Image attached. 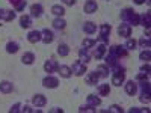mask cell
Returning <instances> with one entry per match:
<instances>
[{"instance_id":"cell-19","label":"cell","mask_w":151,"mask_h":113,"mask_svg":"<svg viewBox=\"0 0 151 113\" xmlns=\"http://www.w3.org/2000/svg\"><path fill=\"white\" fill-rule=\"evenodd\" d=\"M14 91V86H12V83L11 82H2L0 83V92H3V94H9V92H12Z\"/></svg>"},{"instance_id":"cell-46","label":"cell","mask_w":151,"mask_h":113,"mask_svg":"<svg viewBox=\"0 0 151 113\" xmlns=\"http://www.w3.org/2000/svg\"><path fill=\"white\" fill-rule=\"evenodd\" d=\"M21 112H27V113H29V112H33V110H32V109H30L29 106H24V107L21 109Z\"/></svg>"},{"instance_id":"cell-10","label":"cell","mask_w":151,"mask_h":113,"mask_svg":"<svg viewBox=\"0 0 151 113\" xmlns=\"http://www.w3.org/2000/svg\"><path fill=\"white\" fill-rule=\"evenodd\" d=\"M59 68V65H58V62L56 60H53V59H50V60H47L45 64H44V69H45V72H48V74H52V72H55L56 69Z\"/></svg>"},{"instance_id":"cell-36","label":"cell","mask_w":151,"mask_h":113,"mask_svg":"<svg viewBox=\"0 0 151 113\" xmlns=\"http://www.w3.org/2000/svg\"><path fill=\"white\" fill-rule=\"evenodd\" d=\"M139 87H141V91H142V94L144 92H150V82H147V80H144L141 84H139Z\"/></svg>"},{"instance_id":"cell-11","label":"cell","mask_w":151,"mask_h":113,"mask_svg":"<svg viewBox=\"0 0 151 113\" xmlns=\"http://www.w3.org/2000/svg\"><path fill=\"white\" fill-rule=\"evenodd\" d=\"M41 38H42V33H41L40 30H32V32L27 35V41L32 42V44H36V42L41 41Z\"/></svg>"},{"instance_id":"cell-5","label":"cell","mask_w":151,"mask_h":113,"mask_svg":"<svg viewBox=\"0 0 151 113\" xmlns=\"http://www.w3.org/2000/svg\"><path fill=\"white\" fill-rule=\"evenodd\" d=\"M42 84H44L45 87H48V89H55V87H58V84H59V80H58L56 77H53V75L48 74L47 77H44Z\"/></svg>"},{"instance_id":"cell-18","label":"cell","mask_w":151,"mask_h":113,"mask_svg":"<svg viewBox=\"0 0 151 113\" xmlns=\"http://www.w3.org/2000/svg\"><path fill=\"white\" fill-rule=\"evenodd\" d=\"M104 53H106V45H104V44H100V45H97V48H95L94 57H95L97 60H100V59L104 57Z\"/></svg>"},{"instance_id":"cell-44","label":"cell","mask_w":151,"mask_h":113,"mask_svg":"<svg viewBox=\"0 0 151 113\" xmlns=\"http://www.w3.org/2000/svg\"><path fill=\"white\" fill-rule=\"evenodd\" d=\"M65 5H68V6H73V5H76V0H62Z\"/></svg>"},{"instance_id":"cell-30","label":"cell","mask_w":151,"mask_h":113,"mask_svg":"<svg viewBox=\"0 0 151 113\" xmlns=\"http://www.w3.org/2000/svg\"><path fill=\"white\" fill-rule=\"evenodd\" d=\"M52 14H55V15H58V17H62L65 14V9L62 8L60 5H55L53 8H52Z\"/></svg>"},{"instance_id":"cell-28","label":"cell","mask_w":151,"mask_h":113,"mask_svg":"<svg viewBox=\"0 0 151 113\" xmlns=\"http://www.w3.org/2000/svg\"><path fill=\"white\" fill-rule=\"evenodd\" d=\"M14 18H15V12H14V11L6 9V11L3 12V17H2V20H3V21H12Z\"/></svg>"},{"instance_id":"cell-40","label":"cell","mask_w":151,"mask_h":113,"mask_svg":"<svg viewBox=\"0 0 151 113\" xmlns=\"http://www.w3.org/2000/svg\"><path fill=\"white\" fill-rule=\"evenodd\" d=\"M147 79H148V72H144V71L136 75V80H139V82H144V80H147Z\"/></svg>"},{"instance_id":"cell-45","label":"cell","mask_w":151,"mask_h":113,"mask_svg":"<svg viewBox=\"0 0 151 113\" xmlns=\"http://www.w3.org/2000/svg\"><path fill=\"white\" fill-rule=\"evenodd\" d=\"M141 71H144V72H150V65L147 64V65H142L141 67Z\"/></svg>"},{"instance_id":"cell-6","label":"cell","mask_w":151,"mask_h":113,"mask_svg":"<svg viewBox=\"0 0 151 113\" xmlns=\"http://www.w3.org/2000/svg\"><path fill=\"white\" fill-rule=\"evenodd\" d=\"M110 30H112V27L109 26V24H101V26H100V39H101L103 42L109 41Z\"/></svg>"},{"instance_id":"cell-29","label":"cell","mask_w":151,"mask_h":113,"mask_svg":"<svg viewBox=\"0 0 151 113\" xmlns=\"http://www.w3.org/2000/svg\"><path fill=\"white\" fill-rule=\"evenodd\" d=\"M53 26H55V29L62 30V29H65V26H67V21H65L64 18H56V20L53 21Z\"/></svg>"},{"instance_id":"cell-9","label":"cell","mask_w":151,"mask_h":113,"mask_svg":"<svg viewBox=\"0 0 151 113\" xmlns=\"http://www.w3.org/2000/svg\"><path fill=\"white\" fill-rule=\"evenodd\" d=\"M42 38H41V41H44L45 44H52L55 41V33L52 30H48V29H44L42 32Z\"/></svg>"},{"instance_id":"cell-13","label":"cell","mask_w":151,"mask_h":113,"mask_svg":"<svg viewBox=\"0 0 151 113\" xmlns=\"http://www.w3.org/2000/svg\"><path fill=\"white\" fill-rule=\"evenodd\" d=\"M98 74H97V71H94V72H88L86 74V77H85V80H86V83L88 84H91V86H94V84H97L98 83Z\"/></svg>"},{"instance_id":"cell-50","label":"cell","mask_w":151,"mask_h":113,"mask_svg":"<svg viewBox=\"0 0 151 113\" xmlns=\"http://www.w3.org/2000/svg\"><path fill=\"white\" fill-rule=\"evenodd\" d=\"M3 12H5V9H0V20H2V17H3Z\"/></svg>"},{"instance_id":"cell-33","label":"cell","mask_w":151,"mask_h":113,"mask_svg":"<svg viewBox=\"0 0 151 113\" xmlns=\"http://www.w3.org/2000/svg\"><path fill=\"white\" fill-rule=\"evenodd\" d=\"M125 48L127 50H134L136 48V41L132 38H127V42H125Z\"/></svg>"},{"instance_id":"cell-14","label":"cell","mask_w":151,"mask_h":113,"mask_svg":"<svg viewBox=\"0 0 151 113\" xmlns=\"http://www.w3.org/2000/svg\"><path fill=\"white\" fill-rule=\"evenodd\" d=\"M79 56H80V60L83 64H88V62L91 60V54H89V48H80L79 50Z\"/></svg>"},{"instance_id":"cell-23","label":"cell","mask_w":151,"mask_h":113,"mask_svg":"<svg viewBox=\"0 0 151 113\" xmlns=\"http://www.w3.org/2000/svg\"><path fill=\"white\" fill-rule=\"evenodd\" d=\"M58 54H59L60 57L68 56V54H70V47H68L67 44H59V45H58Z\"/></svg>"},{"instance_id":"cell-37","label":"cell","mask_w":151,"mask_h":113,"mask_svg":"<svg viewBox=\"0 0 151 113\" xmlns=\"http://www.w3.org/2000/svg\"><path fill=\"white\" fill-rule=\"evenodd\" d=\"M107 112H110V113H122V109H121L119 106H116V104H113V106L109 107Z\"/></svg>"},{"instance_id":"cell-21","label":"cell","mask_w":151,"mask_h":113,"mask_svg":"<svg viewBox=\"0 0 151 113\" xmlns=\"http://www.w3.org/2000/svg\"><path fill=\"white\" fill-rule=\"evenodd\" d=\"M21 62L24 65H32L33 62H35V54L33 53H24L21 56Z\"/></svg>"},{"instance_id":"cell-34","label":"cell","mask_w":151,"mask_h":113,"mask_svg":"<svg viewBox=\"0 0 151 113\" xmlns=\"http://www.w3.org/2000/svg\"><path fill=\"white\" fill-rule=\"evenodd\" d=\"M139 57H141V60H150V57H151V53H150V48H147V50H144V51L139 54Z\"/></svg>"},{"instance_id":"cell-1","label":"cell","mask_w":151,"mask_h":113,"mask_svg":"<svg viewBox=\"0 0 151 113\" xmlns=\"http://www.w3.org/2000/svg\"><path fill=\"white\" fill-rule=\"evenodd\" d=\"M121 18L124 23L127 24H133V26H137V24H141V15H137L136 12L132 9V8H125L121 11Z\"/></svg>"},{"instance_id":"cell-48","label":"cell","mask_w":151,"mask_h":113,"mask_svg":"<svg viewBox=\"0 0 151 113\" xmlns=\"http://www.w3.org/2000/svg\"><path fill=\"white\" fill-rule=\"evenodd\" d=\"M144 2H145V0H134V3H136V5H142Z\"/></svg>"},{"instance_id":"cell-41","label":"cell","mask_w":151,"mask_h":113,"mask_svg":"<svg viewBox=\"0 0 151 113\" xmlns=\"http://www.w3.org/2000/svg\"><path fill=\"white\" fill-rule=\"evenodd\" d=\"M139 99H141L142 103H150V92H144Z\"/></svg>"},{"instance_id":"cell-32","label":"cell","mask_w":151,"mask_h":113,"mask_svg":"<svg viewBox=\"0 0 151 113\" xmlns=\"http://www.w3.org/2000/svg\"><path fill=\"white\" fill-rule=\"evenodd\" d=\"M150 18H151V14H150V12H147L145 15H142V17H141L142 24H144V26H145L147 29H150Z\"/></svg>"},{"instance_id":"cell-27","label":"cell","mask_w":151,"mask_h":113,"mask_svg":"<svg viewBox=\"0 0 151 113\" xmlns=\"http://www.w3.org/2000/svg\"><path fill=\"white\" fill-rule=\"evenodd\" d=\"M98 94L101 95V97L109 95V94H110V86H109L107 83H104V84H100V86H98Z\"/></svg>"},{"instance_id":"cell-4","label":"cell","mask_w":151,"mask_h":113,"mask_svg":"<svg viewBox=\"0 0 151 113\" xmlns=\"http://www.w3.org/2000/svg\"><path fill=\"white\" fill-rule=\"evenodd\" d=\"M71 72L74 75H83L86 72V64H83L82 60H76L73 64V68H71Z\"/></svg>"},{"instance_id":"cell-25","label":"cell","mask_w":151,"mask_h":113,"mask_svg":"<svg viewBox=\"0 0 151 113\" xmlns=\"http://www.w3.org/2000/svg\"><path fill=\"white\" fill-rule=\"evenodd\" d=\"M88 104L89 106H92V107H97V106H100L101 104V99H100L97 95H88Z\"/></svg>"},{"instance_id":"cell-17","label":"cell","mask_w":151,"mask_h":113,"mask_svg":"<svg viewBox=\"0 0 151 113\" xmlns=\"http://www.w3.org/2000/svg\"><path fill=\"white\" fill-rule=\"evenodd\" d=\"M97 2H94V0H88V2L85 3V12L86 14H94V12L97 11Z\"/></svg>"},{"instance_id":"cell-16","label":"cell","mask_w":151,"mask_h":113,"mask_svg":"<svg viewBox=\"0 0 151 113\" xmlns=\"http://www.w3.org/2000/svg\"><path fill=\"white\" fill-rule=\"evenodd\" d=\"M83 30H85V33H88V35H92V33L97 32V24L92 23V21H86V23L83 24Z\"/></svg>"},{"instance_id":"cell-42","label":"cell","mask_w":151,"mask_h":113,"mask_svg":"<svg viewBox=\"0 0 151 113\" xmlns=\"http://www.w3.org/2000/svg\"><path fill=\"white\" fill-rule=\"evenodd\" d=\"M129 112H130V113H137V112H148V109H137V107H132Z\"/></svg>"},{"instance_id":"cell-7","label":"cell","mask_w":151,"mask_h":113,"mask_svg":"<svg viewBox=\"0 0 151 113\" xmlns=\"http://www.w3.org/2000/svg\"><path fill=\"white\" fill-rule=\"evenodd\" d=\"M118 35L122 36V38H129L132 35V26L127 23H122L119 24V27H118Z\"/></svg>"},{"instance_id":"cell-31","label":"cell","mask_w":151,"mask_h":113,"mask_svg":"<svg viewBox=\"0 0 151 113\" xmlns=\"http://www.w3.org/2000/svg\"><path fill=\"white\" fill-rule=\"evenodd\" d=\"M95 44H97V41H95V39H91V38H86V39H83V47H85V48H92Z\"/></svg>"},{"instance_id":"cell-38","label":"cell","mask_w":151,"mask_h":113,"mask_svg":"<svg viewBox=\"0 0 151 113\" xmlns=\"http://www.w3.org/2000/svg\"><path fill=\"white\" fill-rule=\"evenodd\" d=\"M79 112H91V113H95V109L92 107V106H82L80 109H79Z\"/></svg>"},{"instance_id":"cell-35","label":"cell","mask_w":151,"mask_h":113,"mask_svg":"<svg viewBox=\"0 0 151 113\" xmlns=\"http://www.w3.org/2000/svg\"><path fill=\"white\" fill-rule=\"evenodd\" d=\"M139 44H141L142 48H150V38H148V36H147V38H141Z\"/></svg>"},{"instance_id":"cell-3","label":"cell","mask_w":151,"mask_h":113,"mask_svg":"<svg viewBox=\"0 0 151 113\" xmlns=\"http://www.w3.org/2000/svg\"><path fill=\"white\" fill-rule=\"evenodd\" d=\"M127 53H129V50L125 48V47H121V45H112L110 48H109V54H112V56H115V57H125L127 56Z\"/></svg>"},{"instance_id":"cell-22","label":"cell","mask_w":151,"mask_h":113,"mask_svg":"<svg viewBox=\"0 0 151 113\" xmlns=\"http://www.w3.org/2000/svg\"><path fill=\"white\" fill-rule=\"evenodd\" d=\"M59 69V74H60V77H64V79H70L71 77V68L70 67H67V65H62V67H59L58 68Z\"/></svg>"},{"instance_id":"cell-39","label":"cell","mask_w":151,"mask_h":113,"mask_svg":"<svg viewBox=\"0 0 151 113\" xmlns=\"http://www.w3.org/2000/svg\"><path fill=\"white\" fill-rule=\"evenodd\" d=\"M26 5H27L26 0H20V2L15 5V11H23L24 8H26Z\"/></svg>"},{"instance_id":"cell-26","label":"cell","mask_w":151,"mask_h":113,"mask_svg":"<svg viewBox=\"0 0 151 113\" xmlns=\"http://www.w3.org/2000/svg\"><path fill=\"white\" fill-rule=\"evenodd\" d=\"M18 50H20V45H18L17 42H8V45H6V51H8L9 54L17 53Z\"/></svg>"},{"instance_id":"cell-20","label":"cell","mask_w":151,"mask_h":113,"mask_svg":"<svg viewBox=\"0 0 151 113\" xmlns=\"http://www.w3.org/2000/svg\"><path fill=\"white\" fill-rule=\"evenodd\" d=\"M20 26H21L23 29L30 27V26H32V17H30V15H21V18H20Z\"/></svg>"},{"instance_id":"cell-2","label":"cell","mask_w":151,"mask_h":113,"mask_svg":"<svg viewBox=\"0 0 151 113\" xmlns=\"http://www.w3.org/2000/svg\"><path fill=\"white\" fill-rule=\"evenodd\" d=\"M125 82V71L124 68H118L113 71V75H112V84H115V86H121L122 83Z\"/></svg>"},{"instance_id":"cell-12","label":"cell","mask_w":151,"mask_h":113,"mask_svg":"<svg viewBox=\"0 0 151 113\" xmlns=\"http://www.w3.org/2000/svg\"><path fill=\"white\" fill-rule=\"evenodd\" d=\"M124 87H125V92H127L129 95H136V92H137V84H136V82H133V80H130V82H127L124 84Z\"/></svg>"},{"instance_id":"cell-43","label":"cell","mask_w":151,"mask_h":113,"mask_svg":"<svg viewBox=\"0 0 151 113\" xmlns=\"http://www.w3.org/2000/svg\"><path fill=\"white\" fill-rule=\"evenodd\" d=\"M20 107H21V104H20V103H17L15 106H12V109H11L9 112H11V113H15V112H20Z\"/></svg>"},{"instance_id":"cell-47","label":"cell","mask_w":151,"mask_h":113,"mask_svg":"<svg viewBox=\"0 0 151 113\" xmlns=\"http://www.w3.org/2000/svg\"><path fill=\"white\" fill-rule=\"evenodd\" d=\"M52 112H53V113H59V112L62 113V112H64V110H62V109H53Z\"/></svg>"},{"instance_id":"cell-15","label":"cell","mask_w":151,"mask_h":113,"mask_svg":"<svg viewBox=\"0 0 151 113\" xmlns=\"http://www.w3.org/2000/svg\"><path fill=\"white\" fill-rule=\"evenodd\" d=\"M33 104L36 106V107H44L45 106V103H47V99H45V97L42 95V94H36L35 97H33Z\"/></svg>"},{"instance_id":"cell-49","label":"cell","mask_w":151,"mask_h":113,"mask_svg":"<svg viewBox=\"0 0 151 113\" xmlns=\"http://www.w3.org/2000/svg\"><path fill=\"white\" fill-rule=\"evenodd\" d=\"M9 2H11V3H14V6H15V5L20 2V0H9Z\"/></svg>"},{"instance_id":"cell-24","label":"cell","mask_w":151,"mask_h":113,"mask_svg":"<svg viewBox=\"0 0 151 113\" xmlns=\"http://www.w3.org/2000/svg\"><path fill=\"white\" fill-rule=\"evenodd\" d=\"M97 74H98V77H107L109 75V67L107 65H100V67H97Z\"/></svg>"},{"instance_id":"cell-8","label":"cell","mask_w":151,"mask_h":113,"mask_svg":"<svg viewBox=\"0 0 151 113\" xmlns=\"http://www.w3.org/2000/svg\"><path fill=\"white\" fill-rule=\"evenodd\" d=\"M42 12H44V9H42V5H40V3H35L30 6V17H33V18H40L42 15Z\"/></svg>"}]
</instances>
